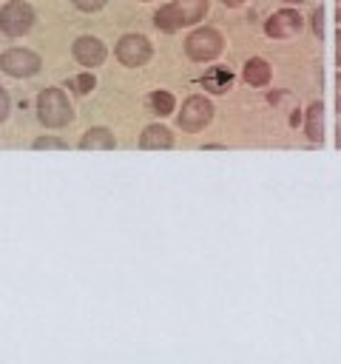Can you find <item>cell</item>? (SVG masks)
Returning <instances> with one entry per match:
<instances>
[{
	"mask_svg": "<svg viewBox=\"0 0 341 364\" xmlns=\"http://www.w3.org/2000/svg\"><path fill=\"white\" fill-rule=\"evenodd\" d=\"M74 60L85 68H97L102 60H105V43L91 37V34H82L74 40Z\"/></svg>",
	"mask_w": 341,
	"mask_h": 364,
	"instance_id": "obj_9",
	"label": "cell"
},
{
	"mask_svg": "<svg viewBox=\"0 0 341 364\" xmlns=\"http://www.w3.org/2000/svg\"><path fill=\"white\" fill-rule=\"evenodd\" d=\"M335 65L341 68V28L335 31Z\"/></svg>",
	"mask_w": 341,
	"mask_h": 364,
	"instance_id": "obj_22",
	"label": "cell"
},
{
	"mask_svg": "<svg viewBox=\"0 0 341 364\" xmlns=\"http://www.w3.org/2000/svg\"><path fill=\"white\" fill-rule=\"evenodd\" d=\"M222 3H224V6H242L244 0H222Z\"/></svg>",
	"mask_w": 341,
	"mask_h": 364,
	"instance_id": "obj_24",
	"label": "cell"
},
{
	"mask_svg": "<svg viewBox=\"0 0 341 364\" xmlns=\"http://www.w3.org/2000/svg\"><path fill=\"white\" fill-rule=\"evenodd\" d=\"M301 26H304V20H301V14L296 9H281V11L267 17L264 34L273 37V40H284V37H296L301 31Z\"/></svg>",
	"mask_w": 341,
	"mask_h": 364,
	"instance_id": "obj_8",
	"label": "cell"
},
{
	"mask_svg": "<svg viewBox=\"0 0 341 364\" xmlns=\"http://www.w3.org/2000/svg\"><path fill=\"white\" fill-rule=\"evenodd\" d=\"M40 57L34 54V51H28V48H9V51H3L0 54V68L9 74V77H17V80H23V77H34L37 71H40Z\"/></svg>",
	"mask_w": 341,
	"mask_h": 364,
	"instance_id": "obj_6",
	"label": "cell"
},
{
	"mask_svg": "<svg viewBox=\"0 0 341 364\" xmlns=\"http://www.w3.org/2000/svg\"><path fill=\"white\" fill-rule=\"evenodd\" d=\"M205 14H207V0H173L153 14V26L170 34V31H179L182 26L199 23Z\"/></svg>",
	"mask_w": 341,
	"mask_h": 364,
	"instance_id": "obj_1",
	"label": "cell"
},
{
	"mask_svg": "<svg viewBox=\"0 0 341 364\" xmlns=\"http://www.w3.org/2000/svg\"><path fill=\"white\" fill-rule=\"evenodd\" d=\"M117 60L128 68H136V65H145L151 60V43L148 37L142 34H122L117 40Z\"/></svg>",
	"mask_w": 341,
	"mask_h": 364,
	"instance_id": "obj_7",
	"label": "cell"
},
{
	"mask_svg": "<svg viewBox=\"0 0 341 364\" xmlns=\"http://www.w3.org/2000/svg\"><path fill=\"white\" fill-rule=\"evenodd\" d=\"M9 108H11V102H9V94H6V88L0 85V122L9 117Z\"/></svg>",
	"mask_w": 341,
	"mask_h": 364,
	"instance_id": "obj_20",
	"label": "cell"
},
{
	"mask_svg": "<svg viewBox=\"0 0 341 364\" xmlns=\"http://www.w3.org/2000/svg\"><path fill=\"white\" fill-rule=\"evenodd\" d=\"M80 11H99L105 6V0H71Z\"/></svg>",
	"mask_w": 341,
	"mask_h": 364,
	"instance_id": "obj_18",
	"label": "cell"
},
{
	"mask_svg": "<svg viewBox=\"0 0 341 364\" xmlns=\"http://www.w3.org/2000/svg\"><path fill=\"white\" fill-rule=\"evenodd\" d=\"M170 145H173V134L162 122L145 125L142 134H139V148L142 151H168Z\"/></svg>",
	"mask_w": 341,
	"mask_h": 364,
	"instance_id": "obj_10",
	"label": "cell"
},
{
	"mask_svg": "<svg viewBox=\"0 0 341 364\" xmlns=\"http://www.w3.org/2000/svg\"><path fill=\"white\" fill-rule=\"evenodd\" d=\"M313 31H315V37L324 34V9H315L313 11Z\"/></svg>",
	"mask_w": 341,
	"mask_h": 364,
	"instance_id": "obj_19",
	"label": "cell"
},
{
	"mask_svg": "<svg viewBox=\"0 0 341 364\" xmlns=\"http://www.w3.org/2000/svg\"><path fill=\"white\" fill-rule=\"evenodd\" d=\"M65 151L68 145L63 142V139H57V136H40V139H34V151Z\"/></svg>",
	"mask_w": 341,
	"mask_h": 364,
	"instance_id": "obj_17",
	"label": "cell"
},
{
	"mask_svg": "<svg viewBox=\"0 0 341 364\" xmlns=\"http://www.w3.org/2000/svg\"><path fill=\"white\" fill-rule=\"evenodd\" d=\"M71 102L60 88H43L37 97V117L45 128H63L71 122Z\"/></svg>",
	"mask_w": 341,
	"mask_h": 364,
	"instance_id": "obj_2",
	"label": "cell"
},
{
	"mask_svg": "<svg viewBox=\"0 0 341 364\" xmlns=\"http://www.w3.org/2000/svg\"><path fill=\"white\" fill-rule=\"evenodd\" d=\"M94 85H97V80H94V74H88V71L68 80V88H71L74 94H88V91H94Z\"/></svg>",
	"mask_w": 341,
	"mask_h": 364,
	"instance_id": "obj_16",
	"label": "cell"
},
{
	"mask_svg": "<svg viewBox=\"0 0 341 364\" xmlns=\"http://www.w3.org/2000/svg\"><path fill=\"white\" fill-rule=\"evenodd\" d=\"M284 3H304V0H284Z\"/></svg>",
	"mask_w": 341,
	"mask_h": 364,
	"instance_id": "obj_25",
	"label": "cell"
},
{
	"mask_svg": "<svg viewBox=\"0 0 341 364\" xmlns=\"http://www.w3.org/2000/svg\"><path fill=\"white\" fill-rule=\"evenodd\" d=\"M335 108H338V114H341V71L335 74Z\"/></svg>",
	"mask_w": 341,
	"mask_h": 364,
	"instance_id": "obj_21",
	"label": "cell"
},
{
	"mask_svg": "<svg viewBox=\"0 0 341 364\" xmlns=\"http://www.w3.org/2000/svg\"><path fill=\"white\" fill-rule=\"evenodd\" d=\"M202 82H205V88H210V91H216V94H224V88L233 82V77H230V71H224V68H213Z\"/></svg>",
	"mask_w": 341,
	"mask_h": 364,
	"instance_id": "obj_14",
	"label": "cell"
},
{
	"mask_svg": "<svg viewBox=\"0 0 341 364\" xmlns=\"http://www.w3.org/2000/svg\"><path fill=\"white\" fill-rule=\"evenodd\" d=\"M335 20L341 23V0H335Z\"/></svg>",
	"mask_w": 341,
	"mask_h": 364,
	"instance_id": "obj_23",
	"label": "cell"
},
{
	"mask_svg": "<svg viewBox=\"0 0 341 364\" xmlns=\"http://www.w3.org/2000/svg\"><path fill=\"white\" fill-rule=\"evenodd\" d=\"M34 26V9L26 0H9L0 9V31L6 37H23Z\"/></svg>",
	"mask_w": 341,
	"mask_h": 364,
	"instance_id": "obj_4",
	"label": "cell"
},
{
	"mask_svg": "<svg viewBox=\"0 0 341 364\" xmlns=\"http://www.w3.org/2000/svg\"><path fill=\"white\" fill-rule=\"evenodd\" d=\"M148 105H151L153 114L165 117V114L173 111V94H170V91H153V94L148 97Z\"/></svg>",
	"mask_w": 341,
	"mask_h": 364,
	"instance_id": "obj_15",
	"label": "cell"
},
{
	"mask_svg": "<svg viewBox=\"0 0 341 364\" xmlns=\"http://www.w3.org/2000/svg\"><path fill=\"white\" fill-rule=\"evenodd\" d=\"M176 119H179V128H182V131L196 134V131H202V128L213 119V105H210L207 97L193 94V97L185 100V105H182V111H179Z\"/></svg>",
	"mask_w": 341,
	"mask_h": 364,
	"instance_id": "obj_5",
	"label": "cell"
},
{
	"mask_svg": "<svg viewBox=\"0 0 341 364\" xmlns=\"http://www.w3.org/2000/svg\"><path fill=\"white\" fill-rule=\"evenodd\" d=\"M114 145H117L114 134H111L108 128H102V125L88 128V131L82 134V139H80V148H82V151H111Z\"/></svg>",
	"mask_w": 341,
	"mask_h": 364,
	"instance_id": "obj_11",
	"label": "cell"
},
{
	"mask_svg": "<svg viewBox=\"0 0 341 364\" xmlns=\"http://www.w3.org/2000/svg\"><path fill=\"white\" fill-rule=\"evenodd\" d=\"M224 48V40L216 28L210 26H202V28H193L188 37H185V54L196 63H210L222 54Z\"/></svg>",
	"mask_w": 341,
	"mask_h": 364,
	"instance_id": "obj_3",
	"label": "cell"
},
{
	"mask_svg": "<svg viewBox=\"0 0 341 364\" xmlns=\"http://www.w3.org/2000/svg\"><path fill=\"white\" fill-rule=\"evenodd\" d=\"M304 131L313 142H321L324 136V105L321 102H310L307 117H304Z\"/></svg>",
	"mask_w": 341,
	"mask_h": 364,
	"instance_id": "obj_13",
	"label": "cell"
},
{
	"mask_svg": "<svg viewBox=\"0 0 341 364\" xmlns=\"http://www.w3.org/2000/svg\"><path fill=\"white\" fill-rule=\"evenodd\" d=\"M270 65L261 60V57H250L247 63H244V71H242V77H244V82L247 85H256V88H261V85H267L270 82Z\"/></svg>",
	"mask_w": 341,
	"mask_h": 364,
	"instance_id": "obj_12",
	"label": "cell"
}]
</instances>
